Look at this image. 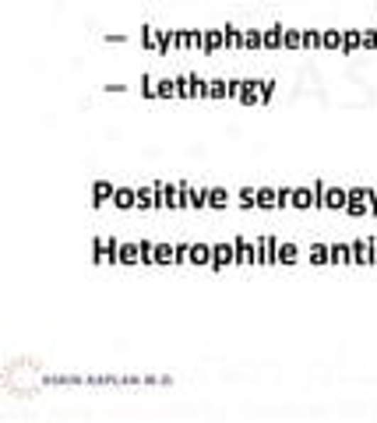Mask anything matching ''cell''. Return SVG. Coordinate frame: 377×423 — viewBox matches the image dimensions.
<instances>
[{"label":"cell","instance_id":"9","mask_svg":"<svg viewBox=\"0 0 377 423\" xmlns=\"http://www.w3.org/2000/svg\"><path fill=\"white\" fill-rule=\"evenodd\" d=\"M258 205H261V209H272V205H279L275 191H258Z\"/></svg>","mask_w":377,"mask_h":423},{"label":"cell","instance_id":"15","mask_svg":"<svg viewBox=\"0 0 377 423\" xmlns=\"http://www.w3.org/2000/svg\"><path fill=\"white\" fill-rule=\"evenodd\" d=\"M138 209H148V191H138Z\"/></svg>","mask_w":377,"mask_h":423},{"label":"cell","instance_id":"7","mask_svg":"<svg viewBox=\"0 0 377 423\" xmlns=\"http://www.w3.org/2000/svg\"><path fill=\"white\" fill-rule=\"evenodd\" d=\"M208 254H212L208 243H194V247H190V261H194V265H197V261H208Z\"/></svg>","mask_w":377,"mask_h":423},{"label":"cell","instance_id":"14","mask_svg":"<svg viewBox=\"0 0 377 423\" xmlns=\"http://www.w3.org/2000/svg\"><path fill=\"white\" fill-rule=\"evenodd\" d=\"M275 43H279V28H272V32H268V39H265V46H275Z\"/></svg>","mask_w":377,"mask_h":423},{"label":"cell","instance_id":"12","mask_svg":"<svg viewBox=\"0 0 377 423\" xmlns=\"http://www.w3.org/2000/svg\"><path fill=\"white\" fill-rule=\"evenodd\" d=\"M173 85H177V82H170V78H166V82H159V96H173V92H177Z\"/></svg>","mask_w":377,"mask_h":423},{"label":"cell","instance_id":"10","mask_svg":"<svg viewBox=\"0 0 377 423\" xmlns=\"http://www.w3.org/2000/svg\"><path fill=\"white\" fill-rule=\"evenodd\" d=\"M138 251L141 247H134V243H120V261H138Z\"/></svg>","mask_w":377,"mask_h":423},{"label":"cell","instance_id":"8","mask_svg":"<svg viewBox=\"0 0 377 423\" xmlns=\"http://www.w3.org/2000/svg\"><path fill=\"white\" fill-rule=\"evenodd\" d=\"M187 202L194 209H204V205H208V187H204V191H187Z\"/></svg>","mask_w":377,"mask_h":423},{"label":"cell","instance_id":"2","mask_svg":"<svg viewBox=\"0 0 377 423\" xmlns=\"http://www.w3.org/2000/svg\"><path fill=\"white\" fill-rule=\"evenodd\" d=\"M208 205H212V209H226V205H229V194H226L222 187H208Z\"/></svg>","mask_w":377,"mask_h":423},{"label":"cell","instance_id":"4","mask_svg":"<svg viewBox=\"0 0 377 423\" xmlns=\"http://www.w3.org/2000/svg\"><path fill=\"white\" fill-rule=\"evenodd\" d=\"M113 202H116L120 209H131V205H138V198H134V191H127V187H116V194H113Z\"/></svg>","mask_w":377,"mask_h":423},{"label":"cell","instance_id":"6","mask_svg":"<svg viewBox=\"0 0 377 423\" xmlns=\"http://www.w3.org/2000/svg\"><path fill=\"white\" fill-rule=\"evenodd\" d=\"M289 202H293L296 209H307V205H310V202H317V198H310V191H307V187H300V191H293V198H289Z\"/></svg>","mask_w":377,"mask_h":423},{"label":"cell","instance_id":"13","mask_svg":"<svg viewBox=\"0 0 377 423\" xmlns=\"http://www.w3.org/2000/svg\"><path fill=\"white\" fill-rule=\"evenodd\" d=\"M170 254H173V247H166V243H163V247L155 251V261H170Z\"/></svg>","mask_w":377,"mask_h":423},{"label":"cell","instance_id":"1","mask_svg":"<svg viewBox=\"0 0 377 423\" xmlns=\"http://www.w3.org/2000/svg\"><path fill=\"white\" fill-rule=\"evenodd\" d=\"M212 254H215V265H222V261L229 265V261H233V254H236V243H215V247H212Z\"/></svg>","mask_w":377,"mask_h":423},{"label":"cell","instance_id":"11","mask_svg":"<svg viewBox=\"0 0 377 423\" xmlns=\"http://www.w3.org/2000/svg\"><path fill=\"white\" fill-rule=\"evenodd\" d=\"M254 194H258V191H251V187H244V191H240V202H244V205L251 209V205H258V198H254Z\"/></svg>","mask_w":377,"mask_h":423},{"label":"cell","instance_id":"5","mask_svg":"<svg viewBox=\"0 0 377 423\" xmlns=\"http://www.w3.org/2000/svg\"><path fill=\"white\" fill-rule=\"evenodd\" d=\"M113 194H116V187H113V184H106V180H102V184H95V205L109 202Z\"/></svg>","mask_w":377,"mask_h":423},{"label":"cell","instance_id":"3","mask_svg":"<svg viewBox=\"0 0 377 423\" xmlns=\"http://www.w3.org/2000/svg\"><path fill=\"white\" fill-rule=\"evenodd\" d=\"M321 205H328V209H346V205H349V194H346V191H328V198H324Z\"/></svg>","mask_w":377,"mask_h":423}]
</instances>
